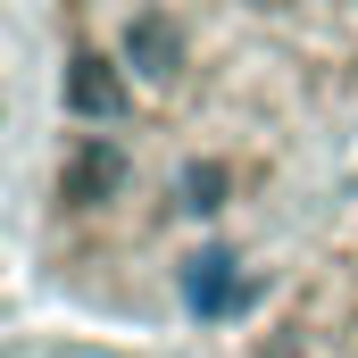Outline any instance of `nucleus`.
Returning a JSON list of instances; mask_svg holds the SVG:
<instances>
[{
	"label": "nucleus",
	"instance_id": "obj_6",
	"mask_svg": "<svg viewBox=\"0 0 358 358\" xmlns=\"http://www.w3.org/2000/svg\"><path fill=\"white\" fill-rule=\"evenodd\" d=\"M267 358H300V350H292V342H275V350H267Z\"/></svg>",
	"mask_w": 358,
	"mask_h": 358
},
{
	"label": "nucleus",
	"instance_id": "obj_3",
	"mask_svg": "<svg viewBox=\"0 0 358 358\" xmlns=\"http://www.w3.org/2000/svg\"><path fill=\"white\" fill-rule=\"evenodd\" d=\"M117 176H125V150L92 134V142H76V159H67V200H108Z\"/></svg>",
	"mask_w": 358,
	"mask_h": 358
},
{
	"label": "nucleus",
	"instance_id": "obj_5",
	"mask_svg": "<svg viewBox=\"0 0 358 358\" xmlns=\"http://www.w3.org/2000/svg\"><path fill=\"white\" fill-rule=\"evenodd\" d=\"M183 208H200V217L225 208V167H192V176H183Z\"/></svg>",
	"mask_w": 358,
	"mask_h": 358
},
{
	"label": "nucleus",
	"instance_id": "obj_2",
	"mask_svg": "<svg viewBox=\"0 0 358 358\" xmlns=\"http://www.w3.org/2000/svg\"><path fill=\"white\" fill-rule=\"evenodd\" d=\"M117 108H125V76H117L108 59H92V50H84V59L67 67V117H92V125H108Z\"/></svg>",
	"mask_w": 358,
	"mask_h": 358
},
{
	"label": "nucleus",
	"instance_id": "obj_4",
	"mask_svg": "<svg viewBox=\"0 0 358 358\" xmlns=\"http://www.w3.org/2000/svg\"><path fill=\"white\" fill-rule=\"evenodd\" d=\"M234 292H242V283H234V259H225V250H208L200 267L183 275V300H192L200 317H217V308H234Z\"/></svg>",
	"mask_w": 358,
	"mask_h": 358
},
{
	"label": "nucleus",
	"instance_id": "obj_1",
	"mask_svg": "<svg viewBox=\"0 0 358 358\" xmlns=\"http://www.w3.org/2000/svg\"><path fill=\"white\" fill-rule=\"evenodd\" d=\"M125 67H142V76H159V84L183 67V25L167 8H134V17H125Z\"/></svg>",
	"mask_w": 358,
	"mask_h": 358
}]
</instances>
